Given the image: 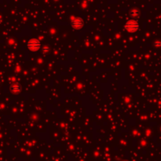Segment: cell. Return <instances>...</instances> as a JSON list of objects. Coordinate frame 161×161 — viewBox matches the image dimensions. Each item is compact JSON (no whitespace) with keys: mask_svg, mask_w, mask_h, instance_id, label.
<instances>
[{"mask_svg":"<svg viewBox=\"0 0 161 161\" xmlns=\"http://www.w3.org/2000/svg\"><path fill=\"white\" fill-rule=\"evenodd\" d=\"M124 29L128 32H135L139 29V24L138 21L135 20H128L124 25Z\"/></svg>","mask_w":161,"mask_h":161,"instance_id":"obj_1","label":"cell"},{"mask_svg":"<svg viewBox=\"0 0 161 161\" xmlns=\"http://www.w3.org/2000/svg\"><path fill=\"white\" fill-rule=\"evenodd\" d=\"M27 47L32 52L38 51L41 47L40 41L37 39H32L27 43Z\"/></svg>","mask_w":161,"mask_h":161,"instance_id":"obj_2","label":"cell"},{"mask_svg":"<svg viewBox=\"0 0 161 161\" xmlns=\"http://www.w3.org/2000/svg\"><path fill=\"white\" fill-rule=\"evenodd\" d=\"M72 28L75 29H80L83 28V26L84 24V22L83 19H81L79 17H75L71 22Z\"/></svg>","mask_w":161,"mask_h":161,"instance_id":"obj_3","label":"cell"},{"mask_svg":"<svg viewBox=\"0 0 161 161\" xmlns=\"http://www.w3.org/2000/svg\"><path fill=\"white\" fill-rule=\"evenodd\" d=\"M12 90H13V91H14L15 93H19L20 91V86H19V85H15V86H13Z\"/></svg>","mask_w":161,"mask_h":161,"instance_id":"obj_4","label":"cell"},{"mask_svg":"<svg viewBox=\"0 0 161 161\" xmlns=\"http://www.w3.org/2000/svg\"><path fill=\"white\" fill-rule=\"evenodd\" d=\"M130 14L132 15L133 17H137L138 15H139V11H138V10L134 9L132 10H130Z\"/></svg>","mask_w":161,"mask_h":161,"instance_id":"obj_5","label":"cell"}]
</instances>
